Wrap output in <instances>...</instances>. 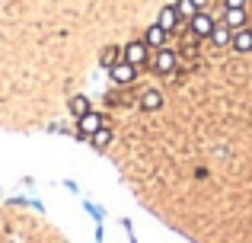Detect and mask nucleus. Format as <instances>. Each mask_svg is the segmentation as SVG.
Masks as SVG:
<instances>
[{"label":"nucleus","mask_w":252,"mask_h":243,"mask_svg":"<svg viewBox=\"0 0 252 243\" xmlns=\"http://www.w3.org/2000/svg\"><path fill=\"white\" fill-rule=\"evenodd\" d=\"M176 64H179V55L172 48H160L154 58H150V70L160 74V77H169L172 70H176Z\"/></svg>","instance_id":"1"},{"label":"nucleus","mask_w":252,"mask_h":243,"mask_svg":"<svg viewBox=\"0 0 252 243\" xmlns=\"http://www.w3.org/2000/svg\"><path fill=\"white\" fill-rule=\"evenodd\" d=\"M214 26H217V23H214V19H211V16H208L204 10H198L195 16L189 19V32H191L195 38H211V32H214Z\"/></svg>","instance_id":"2"},{"label":"nucleus","mask_w":252,"mask_h":243,"mask_svg":"<svg viewBox=\"0 0 252 243\" xmlns=\"http://www.w3.org/2000/svg\"><path fill=\"white\" fill-rule=\"evenodd\" d=\"M125 61L134 64V68L150 64V48H147V42H128V45H125Z\"/></svg>","instance_id":"3"},{"label":"nucleus","mask_w":252,"mask_h":243,"mask_svg":"<svg viewBox=\"0 0 252 243\" xmlns=\"http://www.w3.org/2000/svg\"><path fill=\"white\" fill-rule=\"evenodd\" d=\"M109 74H112V80H115V83H131V80L137 77V68H134V64H128V61L122 58V61H115V64L109 68Z\"/></svg>","instance_id":"4"},{"label":"nucleus","mask_w":252,"mask_h":243,"mask_svg":"<svg viewBox=\"0 0 252 243\" xmlns=\"http://www.w3.org/2000/svg\"><path fill=\"white\" fill-rule=\"evenodd\" d=\"M102 125H105V119H102V115H96V112H86L83 119H77V128H80L83 138H93Z\"/></svg>","instance_id":"5"},{"label":"nucleus","mask_w":252,"mask_h":243,"mask_svg":"<svg viewBox=\"0 0 252 243\" xmlns=\"http://www.w3.org/2000/svg\"><path fill=\"white\" fill-rule=\"evenodd\" d=\"M230 45H233L236 55H249V51H252V29H249V26L236 29V32H233V42H230Z\"/></svg>","instance_id":"6"},{"label":"nucleus","mask_w":252,"mask_h":243,"mask_svg":"<svg viewBox=\"0 0 252 243\" xmlns=\"http://www.w3.org/2000/svg\"><path fill=\"white\" fill-rule=\"evenodd\" d=\"M166 38H169V32L163 29V26L154 23L147 29V35H144V42H147V48H157V51H160V48H166Z\"/></svg>","instance_id":"7"},{"label":"nucleus","mask_w":252,"mask_h":243,"mask_svg":"<svg viewBox=\"0 0 252 243\" xmlns=\"http://www.w3.org/2000/svg\"><path fill=\"white\" fill-rule=\"evenodd\" d=\"M179 23H182V16L176 13V6H163L160 16H157V26H163L166 32H176V29H179Z\"/></svg>","instance_id":"8"},{"label":"nucleus","mask_w":252,"mask_h":243,"mask_svg":"<svg viewBox=\"0 0 252 243\" xmlns=\"http://www.w3.org/2000/svg\"><path fill=\"white\" fill-rule=\"evenodd\" d=\"M160 106H163V93L160 90H147V93L141 96V109L144 112H157Z\"/></svg>","instance_id":"9"},{"label":"nucleus","mask_w":252,"mask_h":243,"mask_svg":"<svg viewBox=\"0 0 252 243\" xmlns=\"http://www.w3.org/2000/svg\"><path fill=\"white\" fill-rule=\"evenodd\" d=\"M246 10H223V26H230V29H243V26H246Z\"/></svg>","instance_id":"10"},{"label":"nucleus","mask_w":252,"mask_h":243,"mask_svg":"<svg viewBox=\"0 0 252 243\" xmlns=\"http://www.w3.org/2000/svg\"><path fill=\"white\" fill-rule=\"evenodd\" d=\"M67 106H70V115H74V119H83L86 112H93V109H90V100H86V96H80V93L70 96Z\"/></svg>","instance_id":"11"},{"label":"nucleus","mask_w":252,"mask_h":243,"mask_svg":"<svg viewBox=\"0 0 252 243\" xmlns=\"http://www.w3.org/2000/svg\"><path fill=\"white\" fill-rule=\"evenodd\" d=\"M211 42H214L217 48L230 45V42H233V29H230V26H214V32H211Z\"/></svg>","instance_id":"12"},{"label":"nucleus","mask_w":252,"mask_h":243,"mask_svg":"<svg viewBox=\"0 0 252 243\" xmlns=\"http://www.w3.org/2000/svg\"><path fill=\"white\" fill-rule=\"evenodd\" d=\"M90 144H93V147H96V150L109 147V144H112V128H109V125H102V128H99L96 135L90 138Z\"/></svg>","instance_id":"13"},{"label":"nucleus","mask_w":252,"mask_h":243,"mask_svg":"<svg viewBox=\"0 0 252 243\" xmlns=\"http://www.w3.org/2000/svg\"><path fill=\"white\" fill-rule=\"evenodd\" d=\"M115 61H122V51H118L115 45H109V48H102V58H99V64H102V68H112Z\"/></svg>","instance_id":"14"},{"label":"nucleus","mask_w":252,"mask_h":243,"mask_svg":"<svg viewBox=\"0 0 252 243\" xmlns=\"http://www.w3.org/2000/svg\"><path fill=\"white\" fill-rule=\"evenodd\" d=\"M172 6H176V13H179V16H182V19H191V16H195V13H198V6L191 3V0H176V3H172Z\"/></svg>","instance_id":"15"},{"label":"nucleus","mask_w":252,"mask_h":243,"mask_svg":"<svg viewBox=\"0 0 252 243\" xmlns=\"http://www.w3.org/2000/svg\"><path fill=\"white\" fill-rule=\"evenodd\" d=\"M249 0H223V10H246Z\"/></svg>","instance_id":"16"},{"label":"nucleus","mask_w":252,"mask_h":243,"mask_svg":"<svg viewBox=\"0 0 252 243\" xmlns=\"http://www.w3.org/2000/svg\"><path fill=\"white\" fill-rule=\"evenodd\" d=\"M191 3H195V6H198V10H201V6H204V3H208V0H191Z\"/></svg>","instance_id":"17"}]
</instances>
